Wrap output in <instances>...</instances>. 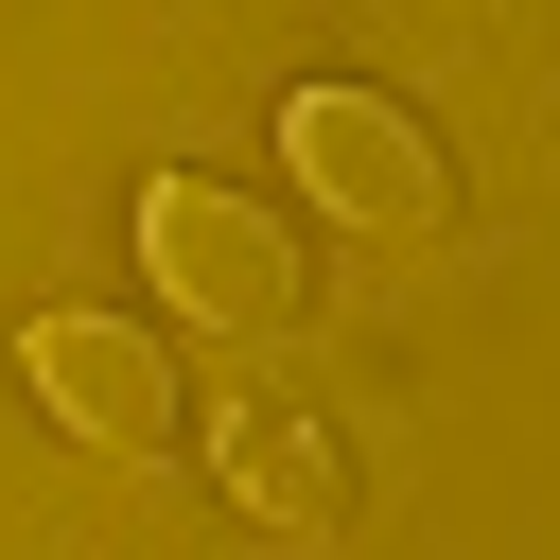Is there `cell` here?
<instances>
[{
	"mask_svg": "<svg viewBox=\"0 0 560 560\" xmlns=\"http://www.w3.org/2000/svg\"><path fill=\"white\" fill-rule=\"evenodd\" d=\"M18 385H35L52 438H88V455H175V438H192V385H175V350H158L140 315H35V332H18Z\"/></svg>",
	"mask_w": 560,
	"mask_h": 560,
	"instance_id": "3957f363",
	"label": "cell"
},
{
	"mask_svg": "<svg viewBox=\"0 0 560 560\" xmlns=\"http://www.w3.org/2000/svg\"><path fill=\"white\" fill-rule=\"evenodd\" d=\"M210 472H228V508L280 525V542H332V525H350V455H332V420H298V402H228V420H210Z\"/></svg>",
	"mask_w": 560,
	"mask_h": 560,
	"instance_id": "277c9868",
	"label": "cell"
},
{
	"mask_svg": "<svg viewBox=\"0 0 560 560\" xmlns=\"http://www.w3.org/2000/svg\"><path fill=\"white\" fill-rule=\"evenodd\" d=\"M140 280H158L192 332H298V298H315L298 228H280L262 192H228V175H158V192H140Z\"/></svg>",
	"mask_w": 560,
	"mask_h": 560,
	"instance_id": "6da1fadb",
	"label": "cell"
},
{
	"mask_svg": "<svg viewBox=\"0 0 560 560\" xmlns=\"http://www.w3.org/2000/svg\"><path fill=\"white\" fill-rule=\"evenodd\" d=\"M280 158H298L315 210H350V228H385V245H420V228L455 210V158H438L420 105H385V88H298V105H280Z\"/></svg>",
	"mask_w": 560,
	"mask_h": 560,
	"instance_id": "7a4b0ae2",
	"label": "cell"
}]
</instances>
